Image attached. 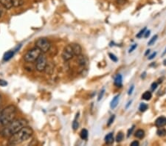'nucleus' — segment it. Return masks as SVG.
I'll return each instance as SVG.
<instances>
[{
	"mask_svg": "<svg viewBox=\"0 0 166 146\" xmlns=\"http://www.w3.org/2000/svg\"><path fill=\"white\" fill-rule=\"evenodd\" d=\"M27 125V121L25 119L19 118V119H15L11 123L5 125L4 128L2 131V135L3 137L5 138H10L11 136L17 133L18 131L21 130L24 127Z\"/></svg>",
	"mask_w": 166,
	"mask_h": 146,
	"instance_id": "nucleus-1",
	"label": "nucleus"
},
{
	"mask_svg": "<svg viewBox=\"0 0 166 146\" xmlns=\"http://www.w3.org/2000/svg\"><path fill=\"white\" fill-rule=\"evenodd\" d=\"M33 134V130L32 128L27 125L9 138V145H18L25 143V141H27L31 137Z\"/></svg>",
	"mask_w": 166,
	"mask_h": 146,
	"instance_id": "nucleus-2",
	"label": "nucleus"
},
{
	"mask_svg": "<svg viewBox=\"0 0 166 146\" xmlns=\"http://www.w3.org/2000/svg\"><path fill=\"white\" fill-rule=\"evenodd\" d=\"M16 115H17V108L14 105H9L4 108L0 112V127H5V125L14 120Z\"/></svg>",
	"mask_w": 166,
	"mask_h": 146,
	"instance_id": "nucleus-3",
	"label": "nucleus"
},
{
	"mask_svg": "<svg viewBox=\"0 0 166 146\" xmlns=\"http://www.w3.org/2000/svg\"><path fill=\"white\" fill-rule=\"evenodd\" d=\"M42 52L38 47H35L31 49L29 51H27L24 55V60L27 63H33L36 61L38 58L41 55Z\"/></svg>",
	"mask_w": 166,
	"mask_h": 146,
	"instance_id": "nucleus-4",
	"label": "nucleus"
},
{
	"mask_svg": "<svg viewBox=\"0 0 166 146\" xmlns=\"http://www.w3.org/2000/svg\"><path fill=\"white\" fill-rule=\"evenodd\" d=\"M35 47H38L43 53H45V52H47L50 50L51 44H50L49 39L43 37V38H39L37 39L36 42H35Z\"/></svg>",
	"mask_w": 166,
	"mask_h": 146,
	"instance_id": "nucleus-5",
	"label": "nucleus"
},
{
	"mask_svg": "<svg viewBox=\"0 0 166 146\" xmlns=\"http://www.w3.org/2000/svg\"><path fill=\"white\" fill-rule=\"evenodd\" d=\"M47 63V59L46 56L42 52L41 55L38 58V59L36 60V61H35V69L38 72H44L45 70Z\"/></svg>",
	"mask_w": 166,
	"mask_h": 146,
	"instance_id": "nucleus-6",
	"label": "nucleus"
},
{
	"mask_svg": "<svg viewBox=\"0 0 166 146\" xmlns=\"http://www.w3.org/2000/svg\"><path fill=\"white\" fill-rule=\"evenodd\" d=\"M62 59L64 60L65 61H70L74 57L75 55L73 53V51H72V47H71V44H68L65 47L64 50L62 52Z\"/></svg>",
	"mask_w": 166,
	"mask_h": 146,
	"instance_id": "nucleus-7",
	"label": "nucleus"
},
{
	"mask_svg": "<svg viewBox=\"0 0 166 146\" xmlns=\"http://www.w3.org/2000/svg\"><path fill=\"white\" fill-rule=\"evenodd\" d=\"M71 47H72V51L75 56H79L81 55L82 53V47L80 44H76V43H73V44H71Z\"/></svg>",
	"mask_w": 166,
	"mask_h": 146,
	"instance_id": "nucleus-8",
	"label": "nucleus"
},
{
	"mask_svg": "<svg viewBox=\"0 0 166 146\" xmlns=\"http://www.w3.org/2000/svg\"><path fill=\"white\" fill-rule=\"evenodd\" d=\"M0 5L6 10H10L14 7L12 0H0Z\"/></svg>",
	"mask_w": 166,
	"mask_h": 146,
	"instance_id": "nucleus-9",
	"label": "nucleus"
},
{
	"mask_svg": "<svg viewBox=\"0 0 166 146\" xmlns=\"http://www.w3.org/2000/svg\"><path fill=\"white\" fill-rule=\"evenodd\" d=\"M155 125L158 128H163L166 125V117H160L155 120Z\"/></svg>",
	"mask_w": 166,
	"mask_h": 146,
	"instance_id": "nucleus-10",
	"label": "nucleus"
},
{
	"mask_svg": "<svg viewBox=\"0 0 166 146\" xmlns=\"http://www.w3.org/2000/svg\"><path fill=\"white\" fill-rule=\"evenodd\" d=\"M114 84L116 87L120 88L123 86V77L120 74H117L115 77V80H114Z\"/></svg>",
	"mask_w": 166,
	"mask_h": 146,
	"instance_id": "nucleus-11",
	"label": "nucleus"
},
{
	"mask_svg": "<svg viewBox=\"0 0 166 146\" xmlns=\"http://www.w3.org/2000/svg\"><path fill=\"white\" fill-rule=\"evenodd\" d=\"M119 98H120V95H117L115 97H114L110 103V107H111V109H115L117 107L119 103Z\"/></svg>",
	"mask_w": 166,
	"mask_h": 146,
	"instance_id": "nucleus-12",
	"label": "nucleus"
},
{
	"mask_svg": "<svg viewBox=\"0 0 166 146\" xmlns=\"http://www.w3.org/2000/svg\"><path fill=\"white\" fill-rule=\"evenodd\" d=\"M114 135L113 133H109L105 136V142L107 145H111L114 143Z\"/></svg>",
	"mask_w": 166,
	"mask_h": 146,
	"instance_id": "nucleus-13",
	"label": "nucleus"
},
{
	"mask_svg": "<svg viewBox=\"0 0 166 146\" xmlns=\"http://www.w3.org/2000/svg\"><path fill=\"white\" fill-rule=\"evenodd\" d=\"M14 51L10 50V51L5 52V55L3 56V60L5 61H9V60H10L13 57H14Z\"/></svg>",
	"mask_w": 166,
	"mask_h": 146,
	"instance_id": "nucleus-14",
	"label": "nucleus"
},
{
	"mask_svg": "<svg viewBox=\"0 0 166 146\" xmlns=\"http://www.w3.org/2000/svg\"><path fill=\"white\" fill-rule=\"evenodd\" d=\"M78 62L81 66H85L87 64V59L83 55L78 56Z\"/></svg>",
	"mask_w": 166,
	"mask_h": 146,
	"instance_id": "nucleus-15",
	"label": "nucleus"
},
{
	"mask_svg": "<svg viewBox=\"0 0 166 146\" xmlns=\"http://www.w3.org/2000/svg\"><path fill=\"white\" fill-rule=\"evenodd\" d=\"M135 137H137V139H143L145 136V132L142 129H139L137 132H135V134H134Z\"/></svg>",
	"mask_w": 166,
	"mask_h": 146,
	"instance_id": "nucleus-16",
	"label": "nucleus"
},
{
	"mask_svg": "<svg viewBox=\"0 0 166 146\" xmlns=\"http://www.w3.org/2000/svg\"><path fill=\"white\" fill-rule=\"evenodd\" d=\"M152 94L151 91H145L144 92V94L143 95V96H142V99H143V100H150L151 99H152Z\"/></svg>",
	"mask_w": 166,
	"mask_h": 146,
	"instance_id": "nucleus-17",
	"label": "nucleus"
},
{
	"mask_svg": "<svg viewBox=\"0 0 166 146\" xmlns=\"http://www.w3.org/2000/svg\"><path fill=\"white\" fill-rule=\"evenodd\" d=\"M156 134L160 137H163V136H166V129L163 128H160L156 131Z\"/></svg>",
	"mask_w": 166,
	"mask_h": 146,
	"instance_id": "nucleus-18",
	"label": "nucleus"
},
{
	"mask_svg": "<svg viewBox=\"0 0 166 146\" xmlns=\"http://www.w3.org/2000/svg\"><path fill=\"white\" fill-rule=\"evenodd\" d=\"M89 135V132L87 129H82V131L81 132V134H80V136H81V138L82 140H87L88 138Z\"/></svg>",
	"mask_w": 166,
	"mask_h": 146,
	"instance_id": "nucleus-19",
	"label": "nucleus"
},
{
	"mask_svg": "<svg viewBox=\"0 0 166 146\" xmlns=\"http://www.w3.org/2000/svg\"><path fill=\"white\" fill-rule=\"evenodd\" d=\"M13 4H14V7H18L20 6H22L25 3L24 0H12Z\"/></svg>",
	"mask_w": 166,
	"mask_h": 146,
	"instance_id": "nucleus-20",
	"label": "nucleus"
},
{
	"mask_svg": "<svg viewBox=\"0 0 166 146\" xmlns=\"http://www.w3.org/2000/svg\"><path fill=\"white\" fill-rule=\"evenodd\" d=\"M148 106L146 103H140L139 106V110L141 112H144L146 111L147 109H148Z\"/></svg>",
	"mask_w": 166,
	"mask_h": 146,
	"instance_id": "nucleus-21",
	"label": "nucleus"
},
{
	"mask_svg": "<svg viewBox=\"0 0 166 146\" xmlns=\"http://www.w3.org/2000/svg\"><path fill=\"white\" fill-rule=\"evenodd\" d=\"M146 30H147L146 27H145L144 28H143V29H142L141 30L137 33V35H136V36H137V38H138V39L142 38V37H143V35H145V32H146Z\"/></svg>",
	"mask_w": 166,
	"mask_h": 146,
	"instance_id": "nucleus-22",
	"label": "nucleus"
},
{
	"mask_svg": "<svg viewBox=\"0 0 166 146\" xmlns=\"http://www.w3.org/2000/svg\"><path fill=\"white\" fill-rule=\"evenodd\" d=\"M157 39H158L157 35H154V36H153L152 38V39H150V41H149V42H148V45L152 46V45H153V44H154V43L156 42V41L157 40Z\"/></svg>",
	"mask_w": 166,
	"mask_h": 146,
	"instance_id": "nucleus-23",
	"label": "nucleus"
},
{
	"mask_svg": "<svg viewBox=\"0 0 166 146\" xmlns=\"http://www.w3.org/2000/svg\"><path fill=\"white\" fill-rule=\"evenodd\" d=\"M123 138H124V134H123L122 132L118 133V134H117L116 136V141L117 142V143H120L121 141H123Z\"/></svg>",
	"mask_w": 166,
	"mask_h": 146,
	"instance_id": "nucleus-24",
	"label": "nucleus"
},
{
	"mask_svg": "<svg viewBox=\"0 0 166 146\" xmlns=\"http://www.w3.org/2000/svg\"><path fill=\"white\" fill-rule=\"evenodd\" d=\"M78 127H79V123L77 120V117H75L73 123H72V128H73L74 131H76L78 128Z\"/></svg>",
	"mask_w": 166,
	"mask_h": 146,
	"instance_id": "nucleus-25",
	"label": "nucleus"
},
{
	"mask_svg": "<svg viewBox=\"0 0 166 146\" xmlns=\"http://www.w3.org/2000/svg\"><path fill=\"white\" fill-rule=\"evenodd\" d=\"M115 115H111V117H109V120H108V122H107V125H108V126H110V125L112 124L114 120H115Z\"/></svg>",
	"mask_w": 166,
	"mask_h": 146,
	"instance_id": "nucleus-26",
	"label": "nucleus"
},
{
	"mask_svg": "<svg viewBox=\"0 0 166 146\" xmlns=\"http://www.w3.org/2000/svg\"><path fill=\"white\" fill-rule=\"evenodd\" d=\"M109 56L110 59H111V61H113L114 62H117V61H118L117 57H116V55H115L112 53H109Z\"/></svg>",
	"mask_w": 166,
	"mask_h": 146,
	"instance_id": "nucleus-27",
	"label": "nucleus"
},
{
	"mask_svg": "<svg viewBox=\"0 0 166 146\" xmlns=\"http://www.w3.org/2000/svg\"><path fill=\"white\" fill-rule=\"evenodd\" d=\"M104 93H105V89H103L101 91H100L99 95H98V101H100V100H101V99L103 98V96Z\"/></svg>",
	"mask_w": 166,
	"mask_h": 146,
	"instance_id": "nucleus-28",
	"label": "nucleus"
},
{
	"mask_svg": "<svg viewBox=\"0 0 166 146\" xmlns=\"http://www.w3.org/2000/svg\"><path fill=\"white\" fill-rule=\"evenodd\" d=\"M137 44H133V45H132V46L131 47V48L129 49V50H128V52H129V53H131V52H133L134 50H135V49L137 48Z\"/></svg>",
	"mask_w": 166,
	"mask_h": 146,
	"instance_id": "nucleus-29",
	"label": "nucleus"
},
{
	"mask_svg": "<svg viewBox=\"0 0 166 146\" xmlns=\"http://www.w3.org/2000/svg\"><path fill=\"white\" fill-rule=\"evenodd\" d=\"M7 85V82L5 81V80L0 79V86L1 87H5V86Z\"/></svg>",
	"mask_w": 166,
	"mask_h": 146,
	"instance_id": "nucleus-30",
	"label": "nucleus"
},
{
	"mask_svg": "<svg viewBox=\"0 0 166 146\" xmlns=\"http://www.w3.org/2000/svg\"><path fill=\"white\" fill-rule=\"evenodd\" d=\"M134 127H135V126H134V125H133V126H132L131 128L128 129V133H127V134H127V136H128V137H129L130 135H131V134H132V133L133 132V131H134Z\"/></svg>",
	"mask_w": 166,
	"mask_h": 146,
	"instance_id": "nucleus-31",
	"label": "nucleus"
},
{
	"mask_svg": "<svg viewBox=\"0 0 166 146\" xmlns=\"http://www.w3.org/2000/svg\"><path fill=\"white\" fill-rule=\"evenodd\" d=\"M158 87V83H153L152 85V91H155L156 89V88H157Z\"/></svg>",
	"mask_w": 166,
	"mask_h": 146,
	"instance_id": "nucleus-32",
	"label": "nucleus"
},
{
	"mask_svg": "<svg viewBox=\"0 0 166 146\" xmlns=\"http://www.w3.org/2000/svg\"><path fill=\"white\" fill-rule=\"evenodd\" d=\"M117 3L118 4V5H124V4L126 3V2H127V0H116Z\"/></svg>",
	"mask_w": 166,
	"mask_h": 146,
	"instance_id": "nucleus-33",
	"label": "nucleus"
},
{
	"mask_svg": "<svg viewBox=\"0 0 166 146\" xmlns=\"http://www.w3.org/2000/svg\"><path fill=\"white\" fill-rule=\"evenodd\" d=\"M134 85H132L131 87L129 88V89H128V95H131L132 93H133V91H134Z\"/></svg>",
	"mask_w": 166,
	"mask_h": 146,
	"instance_id": "nucleus-34",
	"label": "nucleus"
},
{
	"mask_svg": "<svg viewBox=\"0 0 166 146\" xmlns=\"http://www.w3.org/2000/svg\"><path fill=\"white\" fill-rule=\"evenodd\" d=\"M156 55V52H154V53H152V55H151L150 56H148V60H152L153 59H154V57H155Z\"/></svg>",
	"mask_w": 166,
	"mask_h": 146,
	"instance_id": "nucleus-35",
	"label": "nucleus"
},
{
	"mask_svg": "<svg viewBox=\"0 0 166 146\" xmlns=\"http://www.w3.org/2000/svg\"><path fill=\"white\" fill-rule=\"evenodd\" d=\"M139 145H140V143L138 141H134L131 143V146H138Z\"/></svg>",
	"mask_w": 166,
	"mask_h": 146,
	"instance_id": "nucleus-36",
	"label": "nucleus"
},
{
	"mask_svg": "<svg viewBox=\"0 0 166 146\" xmlns=\"http://www.w3.org/2000/svg\"><path fill=\"white\" fill-rule=\"evenodd\" d=\"M150 33H151V31L150 30H148V31L145 32V35H144L145 38H148L149 35H150Z\"/></svg>",
	"mask_w": 166,
	"mask_h": 146,
	"instance_id": "nucleus-37",
	"label": "nucleus"
},
{
	"mask_svg": "<svg viewBox=\"0 0 166 146\" xmlns=\"http://www.w3.org/2000/svg\"><path fill=\"white\" fill-rule=\"evenodd\" d=\"M145 77H146V72H144L143 73V74H142V75H141V78H143V79H144V78H145Z\"/></svg>",
	"mask_w": 166,
	"mask_h": 146,
	"instance_id": "nucleus-38",
	"label": "nucleus"
},
{
	"mask_svg": "<svg viewBox=\"0 0 166 146\" xmlns=\"http://www.w3.org/2000/svg\"><path fill=\"white\" fill-rule=\"evenodd\" d=\"M132 100H131V101H129V102H128V103H127V105H126V108H128V107H129V106L132 104Z\"/></svg>",
	"mask_w": 166,
	"mask_h": 146,
	"instance_id": "nucleus-39",
	"label": "nucleus"
},
{
	"mask_svg": "<svg viewBox=\"0 0 166 146\" xmlns=\"http://www.w3.org/2000/svg\"><path fill=\"white\" fill-rule=\"evenodd\" d=\"M149 52H150V50H146V52H145V55H148V54L149 53Z\"/></svg>",
	"mask_w": 166,
	"mask_h": 146,
	"instance_id": "nucleus-40",
	"label": "nucleus"
},
{
	"mask_svg": "<svg viewBox=\"0 0 166 146\" xmlns=\"http://www.w3.org/2000/svg\"><path fill=\"white\" fill-rule=\"evenodd\" d=\"M165 54H166V48L165 49V50H164V52H163V55H163V56H164V55H165Z\"/></svg>",
	"mask_w": 166,
	"mask_h": 146,
	"instance_id": "nucleus-41",
	"label": "nucleus"
},
{
	"mask_svg": "<svg viewBox=\"0 0 166 146\" xmlns=\"http://www.w3.org/2000/svg\"><path fill=\"white\" fill-rule=\"evenodd\" d=\"M1 103H2V96L0 95V105H1Z\"/></svg>",
	"mask_w": 166,
	"mask_h": 146,
	"instance_id": "nucleus-42",
	"label": "nucleus"
},
{
	"mask_svg": "<svg viewBox=\"0 0 166 146\" xmlns=\"http://www.w3.org/2000/svg\"><path fill=\"white\" fill-rule=\"evenodd\" d=\"M0 17H1V12H0Z\"/></svg>",
	"mask_w": 166,
	"mask_h": 146,
	"instance_id": "nucleus-43",
	"label": "nucleus"
}]
</instances>
